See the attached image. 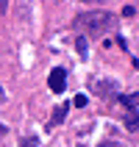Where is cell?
I'll return each instance as SVG.
<instances>
[{"mask_svg": "<svg viewBox=\"0 0 139 147\" xmlns=\"http://www.w3.org/2000/svg\"><path fill=\"white\" fill-rule=\"evenodd\" d=\"M22 147H39V139H36V136H25V139H22Z\"/></svg>", "mask_w": 139, "mask_h": 147, "instance_id": "8", "label": "cell"}, {"mask_svg": "<svg viewBox=\"0 0 139 147\" xmlns=\"http://www.w3.org/2000/svg\"><path fill=\"white\" fill-rule=\"evenodd\" d=\"M3 100H6V92H3V86H0V103H3Z\"/></svg>", "mask_w": 139, "mask_h": 147, "instance_id": "12", "label": "cell"}, {"mask_svg": "<svg viewBox=\"0 0 139 147\" xmlns=\"http://www.w3.org/2000/svg\"><path fill=\"white\" fill-rule=\"evenodd\" d=\"M6 8H8V0H0V17L6 14Z\"/></svg>", "mask_w": 139, "mask_h": 147, "instance_id": "10", "label": "cell"}, {"mask_svg": "<svg viewBox=\"0 0 139 147\" xmlns=\"http://www.w3.org/2000/svg\"><path fill=\"white\" fill-rule=\"evenodd\" d=\"M123 14H125V17H134V14H136V8H134V6H125Z\"/></svg>", "mask_w": 139, "mask_h": 147, "instance_id": "9", "label": "cell"}, {"mask_svg": "<svg viewBox=\"0 0 139 147\" xmlns=\"http://www.w3.org/2000/svg\"><path fill=\"white\" fill-rule=\"evenodd\" d=\"M75 45H78V53L86 58V36H78V42H75Z\"/></svg>", "mask_w": 139, "mask_h": 147, "instance_id": "6", "label": "cell"}, {"mask_svg": "<svg viewBox=\"0 0 139 147\" xmlns=\"http://www.w3.org/2000/svg\"><path fill=\"white\" fill-rule=\"evenodd\" d=\"M111 22H114V17L108 11H89V14L75 17L73 28L81 33H89V36H103L106 31H111Z\"/></svg>", "mask_w": 139, "mask_h": 147, "instance_id": "1", "label": "cell"}, {"mask_svg": "<svg viewBox=\"0 0 139 147\" xmlns=\"http://www.w3.org/2000/svg\"><path fill=\"white\" fill-rule=\"evenodd\" d=\"M47 83H50V92L61 94V92L67 89V69H64V67H53V69H50Z\"/></svg>", "mask_w": 139, "mask_h": 147, "instance_id": "2", "label": "cell"}, {"mask_svg": "<svg viewBox=\"0 0 139 147\" xmlns=\"http://www.w3.org/2000/svg\"><path fill=\"white\" fill-rule=\"evenodd\" d=\"M125 128H128L131 133H136V114H128V117H125Z\"/></svg>", "mask_w": 139, "mask_h": 147, "instance_id": "5", "label": "cell"}, {"mask_svg": "<svg viewBox=\"0 0 139 147\" xmlns=\"http://www.w3.org/2000/svg\"><path fill=\"white\" fill-rule=\"evenodd\" d=\"M73 106L75 108H83V106H86V94H75V97H73Z\"/></svg>", "mask_w": 139, "mask_h": 147, "instance_id": "7", "label": "cell"}, {"mask_svg": "<svg viewBox=\"0 0 139 147\" xmlns=\"http://www.w3.org/2000/svg\"><path fill=\"white\" fill-rule=\"evenodd\" d=\"M6 133H8V128H6V125H0V136H6Z\"/></svg>", "mask_w": 139, "mask_h": 147, "instance_id": "11", "label": "cell"}, {"mask_svg": "<svg viewBox=\"0 0 139 147\" xmlns=\"http://www.w3.org/2000/svg\"><path fill=\"white\" fill-rule=\"evenodd\" d=\"M120 103L125 106V111H128V114H136V92H134V94H123V97H120Z\"/></svg>", "mask_w": 139, "mask_h": 147, "instance_id": "4", "label": "cell"}, {"mask_svg": "<svg viewBox=\"0 0 139 147\" xmlns=\"http://www.w3.org/2000/svg\"><path fill=\"white\" fill-rule=\"evenodd\" d=\"M64 119H67V103H61V106L53 108V114H50V119H47V128H56V125H61Z\"/></svg>", "mask_w": 139, "mask_h": 147, "instance_id": "3", "label": "cell"}]
</instances>
